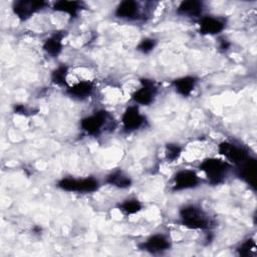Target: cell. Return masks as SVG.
Wrapping results in <instances>:
<instances>
[{
	"mask_svg": "<svg viewBox=\"0 0 257 257\" xmlns=\"http://www.w3.org/2000/svg\"><path fill=\"white\" fill-rule=\"evenodd\" d=\"M203 12V3L197 0L183 1L177 8V13L186 17H200Z\"/></svg>",
	"mask_w": 257,
	"mask_h": 257,
	"instance_id": "cell-16",
	"label": "cell"
},
{
	"mask_svg": "<svg viewBox=\"0 0 257 257\" xmlns=\"http://www.w3.org/2000/svg\"><path fill=\"white\" fill-rule=\"evenodd\" d=\"M63 37H64L63 31L54 32L44 41L42 45L43 50L52 57L59 55V53L62 51V48H63V44H62Z\"/></svg>",
	"mask_w": 257,
	"mask_h": 257,
	"instance_id": "cell-14",
	"label": "cell"
},
{
	"mask_svg": "<svg viewBox=\"0 0 257 257\" xmlns=\"http://www.w3.org/2000/svg\"><path fill=\"white\" fill-rule=\"evenodd\" d=\"M14 112L19 114L27 115V108L23 104H15L14 105Z\"/></svg>",
	"mask_w": 257,
	"mask_h": 257,
	"instance_id": "cell-26",
	"label": "cell"
},
{
	"mask_svg": "<svg viewBox=\"0 0 257 257\" xmlns=\"http://www.w3.org/2000/svg\"><path fill=\"white\" fill-rule=\"evenodd\" d=\"M143 208L142 203L137 199H127L119 204L118 209L126 215H134L140 212Z\"/></svg>",
	"mask_w": 257,
	"mask_h": 257,
	"instance_id": "cell-21",
	"label": "cell"
},
{
	"mask_svg": "<svg viewBox=\"0 0 257 257\" xmlns=\"http://www.w3.org/2000/svg\"><path fill=\"white\" fill-rule=\"evenodd\" d=\"M199 169L205 173L211 185H220L225 181L231 165L220 159L209 158L200 164Z\"/></svg>",
	"mask_w": 257,
	"mask_h": 257,
	"instance_id": "cell-2",
	"label": "cell"
},
{
	"mask_svg": "<svg viewBox=\"0 0 257 257\" xmlns=\"http://www.w3.org/2000/svg\"><path fill=\"white\" fill-rule=\"evenodd\" d=\"M114 14L117 18L135 20L140 16V6L139 3L133 0L121 1L115 8Z\"/></svg>",
	"mask_w": 257,
	"mask_h": 257,
	"instance_id": "cell-13",
	"label": "cell"
},
{
	"mask_svg": "<svg viewBox=\"0 0 257 257\" xmlns=\"http://www.w3.org/2000/svg\"><path fill=\"white\" fill-rule=\"evenodd\" d=\"M231 46V42L227 40L226 38H220L219 39V49L222 51H227Z\"/></svg>",
	"mask_w": 257,
	"mask_h": 257,
	"instance_id": "cell-25",
	"label": "cell"
},
{
	"mask_svg": "<svg viewBox=\"0 0 257 257\" xmlns=\"http://www.w3.org/2000/svg\"><path fill=\"white\" fill-rule=\"evenodd\" d=\"M255 241L252 238H248L237 248V252L240 256H249L251 252L255 249Z\"/></svg>",
	"mask_w": 257,
	"mask_h": 257,
	"instance_id": "cell-24",
	"label": "cell"
},
{
	"mask_svg": "<svg viewBox=\"0 0 257 257\" xmlns=\"http://www.w3.org/2000/svg\"><path fill=\"white\" fill-rule=\"evenodd\" d=\"M45 6L46 2L42 0H19L13 3L12 10L21 21H25L29 19L35 12L43 9Z\"/></svg>",
	"mask_w": 257,
	"mask_h": 257,
	"instance_id": "cell-7",
	"label": "cell"
},
{
	"mask_svg": "<svg viewBox=\"0 0 257 257\" xmlns=\"http://www.w3.org/2000/svg\"><path fill=\"white\" fill-rule=\"evenodd\" d=\"M142 87L137 89L133 94V100L141 105H150L158 91V87L153 79L142 78L141 79Z\"/></svg>",
	"mask_w": 257,
	"mask_h": 257,
	"instance_id": "cell-8",
	"label": "cell"
},
{
	"mask_svg": "<svg viewBox=\"0 0 257 257\" xmlns=\"http://www.w3.org/2000/svg\"><path fill=\"white\" fill-rule=\"evenodd\" d=\"M197 81H198L197 77L188 75V76L176 78L172 84H173L175 90L177 91V93L186 97L192 93Z\"/></svg>",
	"mask_w": 257,
	"mask_h": 257,
	"instance_id": "cell-17",
	"label": "cell"
},
{
	"mask_svg": "<svg viewBox=\"0 0 257 257\" xmlns=\"http://www.w3.org/2000/svg\"><path fill=\"white\" fill-rule=\"evenodd\" d=\"M57 187L66 192H77V193H92L98 190L99 183L92 177L84 179L74 178H63L57 183Z\"/></svg>",
	"mask_w": 257,
	"mask_h": 257,
	"instance_id": "cell-3",
	"label": "cell"
},
{
	"mask_svg": "<svg viewBox=\"0 0 257 257\" xmlns=\"http://www.w3.org/2000/svg\"><path fill=\"white\" fill-rule=\"evenodd\" d=\"M200 184V178L192 170H181L174 176L173 191L194 189Z\"/></svg>",
	"mask_w": 257,
	"mask_h": 257,
	"instance_id": "cell-11",
	"label": "cell"
},
{
	"mask_svg": "<svg viewBox=\"0 0 257 257\" xmlns=\"http://www.w3.org/2000/svg\"><path fill=\"white\" fill-rule=\"evenodd\" d=\"M182 153V147L178 144H167L166 145V158L169 162L176 161Z\"/></svg>",
	"mask_w": 257,
	"mask_h": 257,
	"instance_id": "cell-22",
	"label": "cell"
},
{
	"mask_svg": "<svg viewBox=\"0 0 257 257\" xmlns=\"http://www.w3.org/2000/svg\"><path fill=\"white\" fill-rule=\"evenodd\" d=\"M108 113L105 110H97L80 120V127L89 136H97L106 123Z\"/></svg>",
	"mask_w": 257,
	"mask_h": 257,
	"instance_id": "cell-4",
	"label": "cell"
},
{
	"mask_svg": "<svg viewBox=\"0 0 257 257\" xmlns=\"http://www.w3.org/2000/svg\"><path fill=\"white\" fill-rule=\"evenodd\" d=\"M181 223L190 229L207 230L210 228V220L206 213L197 205H185L179 211Z\"/></svg>",
	"mask_w": 257,
	"mask_h": 257,
	"instance_id": "cell-1",
	"label": "cell"
},
{
	"mask_svg": "<svg viewBox=\"0 0 257 257\" xmlns=\"http://www.w3.org/2000/svg\"><path fill=\"white\" fill-rule=\"evenodd\" d=\"M81 9V3L78 1H67V0H60L54 3L53 10L58 12H63L71 17H76L78 11Z\"/></svg>",
	"mask_w": 257,
	"mask_h": 257,
	"instance_id": "cell-19",
	"label": "cell"
},
{
	"mask_svg": "<svg viewBox=\"0 0 257 257\" xmlns=\"http://www.w3.org/2000/svg\"><path fill=\"white\" fill-rule=\"evenodd\" d=\"M236 175L254 191L256 190L257 161L252 157H248L242 163L236 166Z\"/></svg>",
	"mask_w": 257,
	"mask_h": 257,
	"instance_id": "cell-6",
	"label": "cell"
},
{
	"mask_svg": "<svg viewBox=\"0 0 257 257\" xmlns=\"http://www.w3.org/2000/svg\"><path fill=\"white\" fill-rule=\"evenodd\" d=\"M68 74V66L61 64L52 70L50 74L51 81L59 86L66 85V77Z\"/></svg>",
	"mask_w": 257,
	"mask_h": 257,
	"instance_id": "cell-20",
	"label": "cell"
},
{
	"mask_svg": "<svg viewBox=\"0 0 257 257\" xmlns=\"http://www.w3.org/2000/svg\"><path fill=\"white\" fill-rule=\"evenodd\" d=\"M199 31L204 35H214L222 32L225 28V21L218 17L203 16L199 21Z\"/></svg>",
	"mask_w": 257,
	"mask_h": 257,
	"instance_id": "cell-12",
	"label": "cell"
},
{
	"mask_svg": "<svg viewBox=\"0 0 257 257\" xmlns=\"http://www.w3.org/2000/svg\"><path fill=\"white\" fill-rule=\"evenodd\" d=\"M171 247V242L169 238L164 234H154L150 236L146 241L139 244V248L143 251L149 252L151 254H160Z\"/></svg>",
	"mask_w": 257,
	"mask_h": 257,
	"instance_id": "cell-10",
	"label": "cell"
},
{
	"mask_svg": "<svg viewBox=\"0 0 257 257\" xmlns=\"http://www.w3.org/2000/svg\"><path fill=\"white\" fill-rule=\"evenodd\" d=\"M218 152L220 155L224 156L229 162L235 164L236 166L249 157L248 151L243 146L236 145L228 141L219 144Z\"/></svg>",
	"mask_w": 257,
	"mask_h": 257,
	"instance_id": "cell-5",
	"label": "cell"
},
{
	"mask_svg": "<svg viewBox=\"0 0 257 257\" xmlns=\"http://www.w3.org/2000/svg\"><path fill=\"white\" fill-rule=\"evenodd\" d=\"M121 122L124 132L132 133L141 128L145 124L146 117L141 113L137 105H131L124 110L121 116Z\"/></svg>",
	"mask_w": 257,
	"mask_h": 257,
	"instance_id": "cell-9",
	"label": "cell"
},
{
	"mask_svg": "<svg viewBox=\"0 0 257 257\" xmlns=\"http://www.w3.org/2000/svg\"><path fill=\"white\" fill-rule=\"evenodd\" d=\"M156 40L154 38H144L140 41V43L137 45V50H139L140 52L144 53V54H148L150 53L156 46Z\"/></svg>",
	"mask_w": 257,
	"mask_h": 257,
	"instance_id": "cell-23",
	"label": "cell"
},
{
	"mask_svg": "<svg viewBox=\"0 0 257 257\" xmlns=\"http://www.w3.org/2000/svg\"><path fill=\"white\" fill-rule=\"evenodd\" d=\"M93 89H94L93 82L89 80H81L73 84L72 86H69L66 89V93L72 98L84 99L92 93Z\"/></svg>",
	"mask_w": 257,
	"mask_h": 257,
	"instance_id": "cell-15",
	"label": "cell"
},
{
	"mask_svg": "<svg viewBox=\"0 0 257 257\" xmlns=\"http://www.w3.org/2000/svg\"><path fill=\"white\" fill-rule=\"evenodd\" d=\"M105 183L118 189H126L132 185V179L122 171L116 170L108 174L105 178Z\"/></svg>",
	"mask_w": 257,
	"mask_h": 257,
	"instance_id": "cell-18",
	"label": "cell"
}]
</instances>
